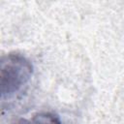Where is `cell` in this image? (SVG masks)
Listing matches in <instances>:
<instances>
[{
  "mask_svg": "<svg viewBox=\"0 0 124 124\" xmlns=\"http://www.w3.org/2000/svg\"><path fill=\"white\" fill-rule=\"evenodd\" d=\"M33 74L31 62L19 53H10L1 60V95L10 99L27 85Z\"/></svg>",
  "mask_w": 124,
  "mask_h": 124,
  "instance_id": "obj_1",
  "label": "cell"
},
{
  "mask_svg": "<svg viewBox=\"0 0 124 124\" xmlns=\"http://www.w3.org/2000/svg\"><path fill=\"white\" fill-rule=\"evenodd\" d=\"M18 124H61V120L57 114L44 111L36 113L28 119H23Z\"/></svg>",
  "mask_w": 124,
  "mask_h": 124,
  "instance_id": "obj_2",
  "label": "cell"
}]
</instances>
